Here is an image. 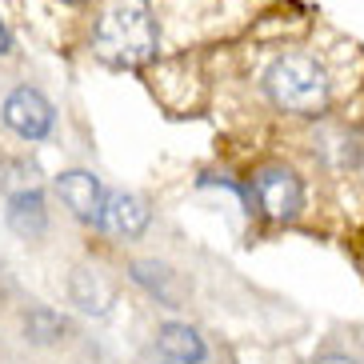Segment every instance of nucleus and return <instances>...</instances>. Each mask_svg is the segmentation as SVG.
<instances>
[{"label": "nucleus", "mask_w": 364, "mask_h": 364, "mask_svg": "<svg viewBox=\"0 0 364 364\" xmlns=\"http://www.w3.org/2000/svg\"><path fill=\"white\" fill-rule=\"evenodd\" d=\"M168 268L164 264H144V260H140V264H132V280H136V284H144V289L152 292V296L156 300H164V304H172V292H168Z\"/></svg>", "instance_id": "nucleus-11"}, {"label": "nucleus", "mask_w": 364, "mask_h": 364, "mask_svg": "<svg viewBox=\"0 0 364 364\" xmlns=\"http://www.w3.org/2000/svg\"><path fill=\"white\" fill-rule=\"evenodd\" d=\"M0 112H4V124L24 140H41L53 129V105L44 100V92H36V88H28V85L12 88L9 97H4V108H0Z\"/></svg>", "instance_id": "nucleus-4"}, {"label": "nucleus", "mask_w": 364, "mask_h": 364, "mask_svg": "<svg viewBox=\"0 0 364 364\" xmlns=\"http://www.w3.org/2000/svg\"><path fill=\"white\" fill-rule=\"evenodd\" d=\"M12 48V36H9V28H4V21H0V56Z\"/></svg>", "instance_id": "nucleus-13"}, {"label": "nucleus", "mask_w": 364, "mask_h": 364, "mask_svg": "<svg viewBox=\"0 0 364 364\" xmlns=\"http://www.w3.org/2000/svg\"><path fill=\"white\" fill-rule=\"evenodd\" d=\"M152 220V208L144 196L136 193H108L105 196V216H100V228L120 240H136Z\"/></svg>", "instance_id": "nucleus-6"}, {"label": "nucleus", "mask_w": 364, "mask_h": 364, "mask_svg": "<svg viewBox=\"0 0 364 364\" xmlns=\"http://www.w3.org/2000/svg\"><path fill=\"white\" fill-rule=\"evenodd\" d=\"M65 332H68L65 316H56L53 309H33L24 316V336L33 344H53V341H60Z\"/></svg>", "instance_id": "nucleus-10"}, {"label": "nucleus", "mask_w": 364, "mask_h": 364, "mask_svg": "<svg viewBox=\"0 0 364 364\" xmlns=\"http://www.w3.org/2000/svg\"><path fill=\"white\" fill-rule=\"evenodd\" d=\"M156 353L168 364H200L204 360V336L188 324H161L156 332Z\"/></svg>", "instance_id": "nucleus-7"}, {"label": "nucleus", "mask_w": 364, "mask_h": 364, "mask_svg": "<svg viewBox=\"0 0 364 364\" xmlns=\"http://www.w3.org/2000/svg\"><path fill=\"white\" fill-rule=\"evenodd\" d=\"M68 292H73L76 309L92 312V316H105L108 304H112V284L100 277L97 268H76L73 280H68Z\"/></svg>", "instance_id": "nucleus-9"}, {"label": "nucleus", "mask_w": 364, "mask_h": 364, "mask_svg": "<svg viewBox=\"0 0 364 364\" xmlns=\"http://www.w3.org/2000/svg\"><path fill=\"white\" fill-rule=\"evenodd\" d=\"M92 48L112 68H140L156 56V21L149 0H108L100 9Z\"/></svg>", "instance_id": "nucleus-1"}, {"label": "nucleus", "mask_w": 364, "mask_h": 364, "mask_svg": "<svg viewBox=\"0 0 364 364\" xmlns=\"http://www.w3.org/2000/svg\"><path fill=\"white\" fill-rule=\"evenodd\" d=\"M252 188H257L264 216H272V220H296L300 208H304V184H300V176L292 168H280V164L260 168Z\"/></svg>", "instance_id": "nucleus-3"}, {"label": "nucleus", "mask_w": 364, "mask_h": 364, "mask_svg": "<svg viewBox=\"0 0 364 364\" xmlns=\"http://www.w3.org/2000/svg\"><path fill=\"white\" fill-rule=\"evenodd\" d=\"M312 364H356L353 356H344V353H328V356H316Z\"/></svg>", "instance_id": "nucleus-12"}, {"label": "nucleus", "mask_w": 364, "mask_h": 364, "mask_svg": "<svg viewBox=\"0 0 364 364\" xmlns=\"http://www.w3.org/2000/svg\"><path fill=\"white\" fill-rule=\"evenodd\" d=\"M56 193H60V200L68 204V213H73L76 220H85V225H100L108 193L100 188V181L92 176V172H85V168L60 172V176H56Z\"/></svg>", "instance_id": "nucleus-5"}, {"label": "nucleus", "mask_w": 364, "mask_h": 364, "mask_svg": "<svg viewBox=\"0 0 364 364\" xmlns=\"http://www.w3.org/2000/svg\"><path fill=\"white\" fill-rule=\"evenodd\" d=\"M264 92L280 112H292V117H321L332 100L328 73L304 53L277 56L264 73Z\"/></svg>", "instance_id": "nucleus-2"}, {"label": "nucleus", "mask_w": 364, "mask_h": 364, "mask_svg": "<svg viewBox=\"0 0 364 364\" xmlns=\"http://www.w3.org/2000/svg\"><path fill=\"white\" fill-rule=\"evenodd\" d=\"M9 228L24 240H36L44 236L48 228V213H44V196L36 188H21V193H12L9 200Z\"/></svg>", "instance_id": "nucleus-8"}, {"label": "nucleus", "mask_w": 364, "mask_h": 364, "mask_svg": "<svg viewBox=\"0 0 364 364\" xmlns=\"http://www.w3.org/2000/svg\"><path fill=\"white\" fill-rule=\"evenodd\" d=\"M65 4H80V0H65Z\"/></svg>", "instance_id": "nucleus-14"}]
</instances>
